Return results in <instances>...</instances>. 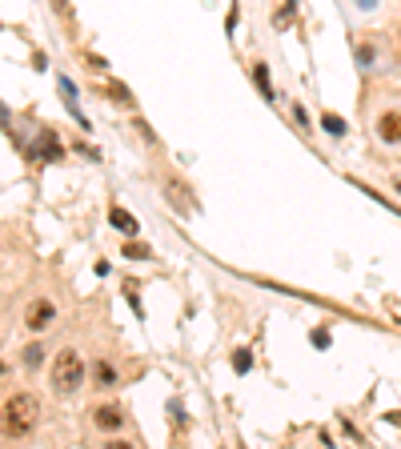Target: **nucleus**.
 Returning a JSON list of instances; mask_svg holds the SVG:
<instances>
[{"label": "nucleus", "instance_id": "7", "mask_svg": "<svg viewBox=\"0 0 401 449\" xmlns=\"http://www.w3.org/2000/svg\"><path fill=\"white\" fill-rule=\"evenodd\" d=\"M28 152H32L37 161H61V140H56V133H52V128H40L37 145H32Z\"/></svg>", "mask_w": 401, "mask_h": 449}, {"label": "nucleus", "instance_id": "13", "mask_svg": "<svg viewBox=\"0 0 401 449\" xmlns=\"http://www.w3.org/2000/svg\"><path fill=\"white\" fill-rule=\"evenodd\" d=\"M321 128H325V133H329V137H345V121H341V116H337V112H321Z\"/></svg>", "mask_w": 401, "mask_h": 449}, {"label": "nucleus", "instance_id": "6", "mask_svg": "<svg viewBox=\"0 0 401 449\" xmlns=\"http://www.w3.org/2000/svg\"><path fill=\"white\" fill-rule=\"evenodd\" d=\"M92 425H97L100 433H121L125 429V409L121 405H97L92 409Z\"/></svg>", "mask_w": 401, "mask_h": 449}, {"label": "nucleus", "instance_id": "9", "mask_svg": "<svg viewBox=\"0 0 401 449\" xmlns=\"http://www.w3.org/2000/svg\"><path fill=\"white\" fill-rule=\"evenodd\" d=\"M56 88H61L64 109L73 112V121H76V125H80V128H92V125H88V116L80 112V104H76V88H73V80H68V76H61V80H56Z\"/></svg>", "mask_w": 401, "mask_h": 449}, {"label": "nucleus", "instance_id": "5", "mask_svg": "<svg viewBox=\"0 0 401 449\" xmlns=\"http://www.w3.org/2000/svg\"><path fill=\"white\" fill-rule=\"evenodd\" d=\"M357 68H361V76H377L385 68V56H381L377 40H357Z\"/></svg>", "mask_w": 401, "mask_h": 449}, {"label": "nucleus", "instance_id": "17", "mask_svg": "<svg viewBox=\"0 0 401 449\" xmlns=\"http://www.w3.org/2000/svg\"><path fill=\"white\" fill-rule=\"evenodd\" d=\"M133 128H137L140 137L149 140V145H157V133H152V128H149V121H145V116H137V121H133Z\"/></svg>", "mask_w": 401, "mask_h": 449}, {"label": "nucleus", "instance_id": "12", "mask_svg": "<svg viewBox=\"0 0 401 449\" xmlns=\"http://www.w3.org/2000/svg\"><path fill=\"white\" fill-rule=\"evenodd\" d=\"M104 97L113 100V104H121V109H137V100H133V92H128L121 80H113V85L104 88Z\"/></svg>", "mask_w": 401, "mask_h": 449}, {"label": "nucleus", "instance_id": "11", "mask_svg": "<svg viewBox=\"0 0 401 449\" xmlns=\"http://www.w3.org/2000/svg\"><path fill=\"white\" fill-rule=\"evenodd\" d=\"M253 85H257V92H261L269 104L277 100V88H273V76H269V64L265 61H253Z\"/></svg>", "mask_w": 401, "mask_h": 449}, {"label": "nucleus", "instance_id": "21", "mask_svg": "<svg viewBox=\"0 0 401 449\" xmlns=\"http://www.w3.org/2000/svg\"><path fill=\"white\" fill-rule=\"evenodd\" d=\"M52 4H56V13H61L64 20H68V25H73V8H68V0H52Z\"/></svg>", "mask_w": 401, "mask_h": 449}, {"label": "nucleus", "instance_id": "22", "mask_svg": "<svg viewBox=\"0 0 401 449\" xmlns=\"http://www.w3.org/2000/svg\"><path fill=\"white\" fill-rule=\"evenodd\" d=\"M393 193H397V197H401V176H393Z\"/></svg>", "mask_w": 401, "mask_h": 449}, {"label": "nucleus", "instance_id": "10", "mask_svg": "<svg viewBox=\"0 0 401 449\" xmlns=\"http://www.w3.org/2000/svg\"><path fill=\"white\" fill-rule=\"evenodd\" d=\"M109 224H113L116 233H125V237H137V233H140V221L128 209H121V205H113V209H109Z\"/></svg>", "mask_w": 401, "mask_h": 449}, {"label": "nucleus", "instance_id": "15", "mask_svg": "<svg viewBox=\"0 0 401 449\" xmlns=\"http://www.w3.org/2000/svg\"><path fill=\"white\" fill-rule=\"evenodd\" d=\"M40 361H44V345H40V341H32V345H25V365H28V369H37Z\"/></svg>", "mask_w": 401, "mask_h": 449}, {"label": "nucleus", "instance_id": "8", "mask_svg": "<svg viewBox=\"0 0 401 449\" xmlns=\"http://www.w3.org/2000/svg\"><path fill=\"white\" fill-rule=\"evenodd\" d=\"M88 377H92V385L97 389H113L116 381H121V373H116V365L109 361V357H97L92 369H88Z\"/></svg>", "mask_w": 401, "mask_h": 449}, {"label": "nucleus", "instance_id": "1", "mask_svg": "<svg viewBox=\"0 0 401 449\" xmlns=\"http://www.w3.org/2000/svg\"><path fill=\"white\" fill-rule=\"evenodd\" d=\"M40 421V397L37 393H13V397L0 405V433L8 441H20L37 429Z\"/></svg>", "mask_w": 401, "mask_h": 449}, {"label": "nucleus", "instance_id": "3", "mask_svg": "<svg viewBox=\"0 0 401 449\" xmlns=\"http://www.w3.org/2000/svg\"><path fill=\"white\" fill-rule=\"evenodd\" d=\"M369 128H373V140L381 149H401V100L381 104V109L373 112Z\"/></svg>", "mask_w": 401, "mask_h": 449}, {"label": "nucleus", "instance_id": "4", "mask_svg": "<svg viewBox=\"0 0 401 449\" xmlns=\"http://www.w3.org/2000/svg\"><path fill=\"white\" fill-rule=\"evenodd\" d=\"M52 321H56V305H52L49 297L28 301V309H25V329L28 333H44Z\"/></svg>", "mask_w": 401, "mask_h": 449}, {"label": "nucleus", "instance_id": "20", "mask_svg": "<svg viewBox=\"0 0 401 449\" xmlns=\"http://www.w3.org/2000/svg\"><path fill=\"white\" fill-rule=\"evenodd\" d=\"M313 345L317 349H329V333L325 329H313Z\"/></svg>", "mask_w": 401, "mask_h": 449}, {"label": "nucleus", "instance_id": "16", "mask_svg": "<svg viewBox=\"0 0 401 449\" xmlns=\"http://www.w3.org/2000/svg\"><path fill=\"white\" fill-rule=\"evenodd\" d=\"M233 369H237V373H249V369H253V353L249 349H237V353H233Z\"/></svg>", "mask_w": 401, "mask_h": 449}, {"label": "nucleus", "instance_id": "14", "mask_svg": "<svg viewBox=\"0 0 401 449\" xmlns=\"http://www.w3.org/2000/svg\"><path fill=\"white\" fill-rule=\"evenodd\" d=\"M121 253H125L128 261H149V257H152V249H149V245H140V241H128Z\"/></svg>", "mask_w": 401, "mask_h": 449}, {"label": "nucleus", "instance_id": "2", "mask_svg": "<svg viewBox=\"0 0 401 449\" xmlns=\"http://www.w3.org/2000/svg\"><path fill=\"white\" fill-rule=\"evenodd\" d=\"M49 381H52V393L68 397V393H76V389L88 381V365L80 361V353H76V349H61L56 357H52Z\"/></svg>", "mask_w": 401, "mask_h": 449}, {"label": "nucleus", "instance_id": "18", "mask_svg": "<svg viewBox=\"0 0 401 449\" xmlns=\"http://www.w3.org/2000/svg\"><path fill=\"white\" fill-rule=\"evenodd\" d=\"M293 116H297V128H305V133L313 128V125H309V112H305V104H301V100L293 104Z\"/></svg>", "mask_w": 401, "mask_h": 449}, {"label": "nucleus", "instance_id": "19", "mask_svg": "<svg viewBox=\"0 0 401 449\" xmlns=\"http://www.w3.org/2000/svg\"><path fill=\"white\" fill-rule=\"evenodd\" d=\"M377 4H381V0H353L357 13H377Z\"/></svg>", "mask_w": 401, "mask_h": 449}]
</instances>
